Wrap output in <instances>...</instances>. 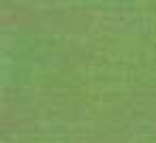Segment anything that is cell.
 <instances>
[]
</instances>
